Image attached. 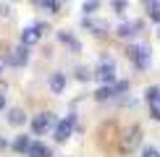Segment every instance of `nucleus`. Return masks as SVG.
<instances>
[{
  "label": "nucleus",
  "mask_w": 160,
  "mask_h": 157,
  "mask_svg": "<svg viewBox=\"0 0 160 157\" xmlns=\"http://www.w3.org/2000/svg\"><path fill=\"white\" fill-rule=\"evenodd\" d=\"M74 128H76V118H74V115L61 118V121L55 123V128H52V134H55V141H58V144L68 141V136L74 134Z\"/></svg>",
  "instance_id": "1"
},
{
  "label": "nucleus",
  "mask_w": 160,
  "mask_h": 157,
  "mask_svg": "<svg viewBox=\"0 0 160 157\" xmlns=\"http://www.w3.org/2000/svg\"><path fill=\"white\" fill-rule=\"evenodd\" d=\"M129 58L134 60L137 68H150V63H152V52L147 45H131L129 47Z\"/></svg>",
  "instance_id": "2"
},
{
  "label": "nucleus",
  "mask_w": 160,
  "mask_h": 157,
  "mask_svg": "<svg viewBox=\"0 0 160 157\" xmlns=\"http://www.w3.org/2000/svg\"><path fill=\"white\" fill-rule=\"evenodd\" d=\"M50 128H55V115L52 113H39V115L32 118V131H34L37 136L48 134Z\"/></svg>",
  "instance_id": "3"
},
{
  "label": "nucleus",
  "mask_w": 160,
  "mask_h": 157,
  "mask_svg": "<svg viewBox=\"0 0 160 157\" xmlns=\"http://www.w3.org/2000/svg\"><path fill=\"white\" fill-rule=\"evenodd\" d=\"M42 34H45V24H29L21 31V45H24V47H29V45L39 42V37H42Z\"/></svg>",
  "instance_id": "4"
},
{
  "label": "nucleus",
  "mask_w": 160,
  "mask_h": 157,
  "mask_svg": "<svg viewBox=\"0 0 160 157\" xmlns=\"http://www.w3.org/2000/svg\"><path fill=\"white\" fill-rule=\"evenodd\" d=\"M139 136H142L139 126H129L123 131V139H121V152H131V149L139 144Z\"/></svg>",
  "instance_id": "5"
},
{
  "label": "nucleus",
  "mask_w": 160,
  "mask_h": 157,
  "mask_svg": "<svg viewBox=\"0 0 160 157\" xmlns=\"http://www.w3.org/2000/svg\"><path fill=\"white\" fill-rule=\"evenodd\" d=\"M95 76H97L102 84H113V81H116V65H113L110 60H102V63L95 68Z\"/></svg>",
  "instance_id": "6"
},
{
  "label": "nucleus",
  "mask_w": 160,
  "mask_h": 157,
  "mask_svg": "<svg viewBox=\"0 0 160 157\" xmlns=\"http://www.w3.org/2000/svg\"><path fill=\"white\" fill-rule=\"evenodd\" d=\"M8 63L11 65H16V68H21V65H26L29 63V50L24 47H16V50H11V55H8Z\"/></svg>",
  "instance_id": "7"
},
{
  "label": "nucleus",
  "mask_w": 160,
  "mask_h": 157,
  "mask_svg": "<svg viewBox=\"0 0 160 157\" xmlns=\"http://www.w3.org/2000/svg\"><path fill=\"white\" fill-rule=\"evenodd\" d=\"M26 157H52V152H50V147H45L42 141H32Z\"/></svg>",
  "instance_id": "8"
},
{
  "label": "nucleus",
  "mask_w": 160,
  "mask_h": 157,
  "mask_svg": "<svg viewBox=\"0 0 160 157\" xmlns=\"http://www.w3.org/2000/svg\"><path fill=\"white\" fill-rule=\"evenodd\" d=\"M48 87H50V92L52 94H61V92L66 89V76L58 71V74H52L50 76V81H48Z\"/></svg>",
  "instance_id": "9"
},
{
  "label": "nucleus",
  "mask_w": 160,
  "mask_h": 157,
  "mask_svg": "<svg viewBox=\"0 0 160 157\" xmlns=\"http://www.w3.org/2000/svg\"><path fill=\"white\" fill-rule=\"evenodd\" d=\"M137 31H142V21H129L118 26V37H134Z\"/></svg>",
  "instance_id": "10"
},
{
  "label": "nucleus",
  "mask_w": 160,
  "mask_h": 157,
  "mask_svg": "<svg viewBox=\"0 0 160 157\" xmlns=\"http://www.w3.org/2000/svg\"><path fill=\"white\" fill-rule=\"evenodd\" d=\"M24 121H26L24 110H18V107H13V110H8V123H11V126H21Z\"/></svg>",
  "instance_id": "11"
},
{
  "label": "nucleus",
  "mask_w": 160,
  "mask_h": 157,
  "mask_svg": "<svg viewBox=\"0 0 160 157\" xmlns=\"http://www.w3.org/2000/svg\"><path fill=\"white\" fill-rule=\"evenodd\" d=\"M113 97H116V94H113V87H100V89L95 92V100H97V102H105V100H113Z\"/></svg>",
  "instance_id": "12"
},
{
  "label": "nucleus",
  "mask_w": 160,
  "mask_h": 157,
  "mask_svg": "<svg viewBox=\"0 0 160 157\" xmlns=\"http://www.w3.org/2000/svg\"><path fill=\"white\" fill-rule=\"evenodd\" d=\"M29 144H32V141H29V136H16V141H13V149L26 155V152H29Z\"/></svg>",
  "instance_id": "13"
},
{
  "label": "nucleus",
  "mask_w": 160,
  "mask_h": 157,
  "mask_svg": "<svg viewBox=\"0 0 160 157\" xmlns=\"http://www.w3.org/2000/svg\"><path fill=\"white\" fill-rule=\"evenodd\" d=\"M144 8H147V16L155 18V21H160V3H155V0H150V3H144Z\"/></svg>",
  "instance_id": "14"
},
{
  "label": "nucleus",
  "mask_w": 160,
  "mask_h": 157,
  "mask_svg": "<svg viewBox=\"0 0 160 157\" xmlns=\"http://www.w3.org/2000/svg\"><path fill=\"white\" fill-rule=\"evenodd\" d=\"M37 8H45V11H50V13H55V11H61V3H52V0H39Z\"/></svg>",
  "instance_id": "15"
},
{
  "label": "nucleus",
  "mask_w": 160,
  "mask_h": 157,
  "mask_svg": "<svg viewBox=\"0 0 160 157\" xmlns=\"http://www.w3.org/2000/svg\"><path fill=\"white\" fill-rule=\"evenodd\" d=\"M139 157H160V152H158L155 147H144V149H142V155H139Z\"/></svg>",
  "instance_id": "16"
},
{
  "label": "nucleus",
  "mask_w": 160,
  "mask_h": 157,
  "mask_svg": "<svg viewBox=\"0 0 160 157\" xmlns=\"http://www.w3.org/2000/svg\"><path fill=\"white\" fill-rule=\"evenodd\" d=\"M76 78H82V81H87V78H89V71H87V68H79V71H76Z\"/></svg>",
  "instance_id": "17"
},
{
  "label": "nucleus",
  "mask_w": 160,
  "mask_h": 157,
  "mask_svg": "<svg viewBox=\"0 0 160 157\" xmlns=\"http://www.w3.org/2000/svg\"><path fill=\"white\" fill-rule=\"evenodd\" d=\"M150 107H152V118H160V97H158L155 105H150Z\"/></svg>",
  "instance_id": "18"
},
{
  "label": "nucleus",
  "mask_w": 160,
  "mask_h": 157,
  "mask_svg": "<svg viewBox=\"0 0 160 157\" xmlns=\"http://www.w3.org/2000/svg\"><path fill=\"white\" fill-rule=\"evenodd\" d=\"M95 8H97V3H84V11L87 13H95Z\"/></svg>",
  "instance_id": "19"
},
{
  "label": "nucleus",
  "mask_w": 160,
  "mask_h": 157,
  "mask_svg": "<svg viewBox=\"0 0 160 157\" xmlns=\"http://www.w3.org/2000/svg\"><path fill=\"white\" fill-rule=\"evenodd\" d=\"M3 107H5V94L0 92V110H3Z\"/></svg>",
  "instance_id": "20"
},
{
  "label": "nucleus",
  "mask_w": 160,
  "mask_h": 157,
  "mask_svg": "<svg viewBox=\"0 0 160 157\" xmlns=\"http://www.w3.org/2000/svg\"><path fill=\"white\" fill-rule=\"evenodd\" d=\"M3 65H5V63H3V58H0V74H3Z\"/></svg>",
  "instance_id": "21"
},
{
  "label": "nucleus",
  "mask_w": 160,
  "mask_h": 157,
  "mask_svg": "<svg viewBox=\"0 0 160 157\" xmlns=\"http://www.w3.org/2000/svg\"><path fill=\"white\" fill-rule=\"evenodd\" d=\"M158 34H160V31H158Z\"/></svg>",
  "instance_id": "22"
}]
</instances>
